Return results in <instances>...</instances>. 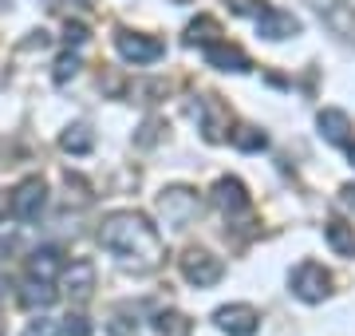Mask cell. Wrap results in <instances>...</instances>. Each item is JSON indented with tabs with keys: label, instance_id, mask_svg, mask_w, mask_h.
I'll return each mask as SVG.
<instances>
[{
	"label": "cell",
	"instance_id": "obj_12",
	"mask_svg": "<svg viewBox=\"0 0 355 336\" xmlns=\"http://www.w3.org/2000/svg\"><path fill=\"white\" fill-rule=\"evenodd\" d=\"M205 64L209 67H221V72H249V56L241 52V48H233V44H221V40H214V44H205Z\"/></svg>",
	"mask_w": 355,
	"mask_h": 336
},
{
	"label": "cell",
	"instance_id": "obj_19",
	"mask_svg": "<svg viewBox=\"0 0 355 336\" xmlns=\"http://www.w3.org/2000/svg\"><path fill=\"white\" fill-rule=\"evenodd\" d=\"M91 131L83 127V123H76V127H67L64 131V139H60V146H64V151H71V155H87L91 151Z\"/></svg>",
	"mask_w": 355,
	"mask_h": 336
},
{
	"label": "cell",
	"instance_id": "obj_10",
	"mask_svg": "<svg viewBox=\"0 0 355 336\" xmlns=\"http://www.w3.org/2000/svg\"><path fill=\"white\" fill-rule=\"evenodd\" d=\"M257 32L265 40H292V36H300V20L292 12H280V8H265V12L257 16Z\"/></svg>",
	"mask_w": 355,
	"mask_h": 336
},
{
	"label": "cell",
	"instance_id": "obj_6",
	"mask_svg": "<svg viewBox=\"0 0 355 336\" xmlns=\"http://www.w3.org/2000/svg\"><path fill=\"white\" fill-rule=\"evenodd\" d=\"M221 273H225V265H221V258H214L209 249H186V253H182V277L190 285H198V289L217 285Z\"/></svg>",
	"mask_w": 355,
	"mask_h": 336
},
{
	"label": "cell",
	"instance_id": "obj_18",
	"mask_svg": "<svg viewBox=\"0 0 355 336\" xmlns=\"http://www.w3.org/2000/svg\"><path fill=\"white\" fill-rule=\"evenodd\" d=\"M328 246L336 253H355V230L352 226H343V221H328Z\"/></svg>",
	"mask_w": 355,
	"mask_h": 336
},
{
	"label": "cell",
	"instance_id": "obj_20",
	"mask_svg": "<svg viewBox=\"0 0 355 336\" xmlns=\"http://www.w3.org/2000/svg\"><path fill=\"white\" fill-rule=\"evenodd\" d=\"M229 139H233V146H241V151H265V146H268L265 131H257V127H237V131H229Z\"/></svg>",
	"mask_w": 355,
	"mask_h": 336
},
{
	"label": "cell",
	"instance_id": "obj_3",
	"mask_svg": "<svg viewBox=\"0 0 355 336\" xmlns=\"http://www.w3.org/2000/svg\"><path fill=\"white\" fill-rule=\"evenodd\" d=\"M158 214L166 218V226L182 230V226H190V221L202 214V198L193 194L190 186H170V190H162V198H158Z\"/></svg>",
	"mask_w": 355,
	"mask_h": 336
},
{
	"label": "cell",
	"instance_id": "obj_24",
	"mask_svg": "<svg viewBox=\"0 0 355 336\" xmlns=\"http://www.w3.org/2000/svg\"><path fill=\"white\" fill-rule=\"evenodd\" d=\"M229 8H233V12H241V16H261L268 8L265 0H225Z\"/></svg>",
	"mask_w": 355,
	"mask_h": 336
},
{
	"label": "cell",
	"instance_id": "obj_8",
	"mask_svg": "<svg viewBox=\"0 0 355 336\" xmlns=\"http://www.w3.org/2000/svg\"><path fill=\"white\" fill-rule=\"evenodd\" d=\"M114 48H119V56L123 60H130V64H154L158 56H162V44L154 36H142V32H119L114 36Z\"/></svg>",
	"mask_w": 355,
	"mask_h": 336
},
{
	"label": "cell",
	"instance_id": "obj_7",
	"mask_svg": "<svg viewBox=\"0 0 355 336\" xmlns=\"http://www.w3.org/2000/svg\"><path fill=\"white\" fill-rule=\"evenodd\" d=\"M214 324L229 336H253L261 328V312L253 305H221L214 312Z\"/></svg>",
	"mask_w": 355,
	"mask_h": 336
},
{
	"label": "cell",
	"instance_id": "obj_28",
	"mask_svg": "<svg viewBox=\"0 0 355 336\" xmlns=\"http://www.w3.org/2000/svg\"><path fill=\"white\" fill-rule=\"evenodd\" d=\"M174 4H190V0H174Z\"/></svg>",
	"mask_w": 355,
	"mask_h": 336
},
{
	"label": "cell",
	"instance_id": "obj_22",
	"mask_svg": "<svg viewBox=\"0 0 355 336\" xmlns=\"http://www.w3.org/2000/svg\"><path fill=\"white\" fill-rule=\"evenodd\" d=\"M20 336H60V324L51 317H36V321H28V328Z\"/></svg>",
	"mask_w": 355,
	"mask_h": 336
},
{
	"label": "cell",
	"instance_id": "obj_29",
	"mask_svg": "<svg viewBox=\"0 0 355 336\" xmlns=\"http://www.w3.org/2000/svg\"><path fill=\"white\" fill-rule=\"evenodd\" d=\"M76 4H91V0H76Z\"/></svg>",
	"mask_w": 355,
	"mask_h": 336
},
{
	"label": "cell",
	"instance_id": "obj_25",
	"mask_svg": "<svg viewBox=\"0 0 355 336\" xmlns=\"http://www.w3.org/2000/svg\"><path fill=\"white\" fill-rule=\"evenodd\" d=\"M64 40L67 44H87V24H71V20H67V28H64Z\"/></svg>",
	"mask_w": 355,
	"mask_h": 336
},
{
	"label": "cell",
	"instance_id": "obj_5",
	"mask_svg": "<svg viewBox=\"0 0 355 336\" xmlns=\"http://www.w3.org/2000/svg\"><path fill=\"white\" fill-rule=\"evenodd\" d=\"M8 206H12L16 221H40V214L48 210V186H44V178H24L12 190Z\"/></svg>",
	"mask_w": 355,
	"mask_h": 336
},
{
	"label": "cell",
	"instance_id": "obj_2",
	"mask_svg": "<svg viewBox=\"0 0 355 336\" xmlns=\"http://www.w3.org/2000/svg\"><path fill=\"white\" fill-rule=\"evenodd\" d=\"M288 285H292V297H300L304 305H320L331 293V273L320 261H304V265H296Z\"/></svg>",
	"mask_w": 355,
	"mask_h": 336
},
{
	"label": "cell",
	"instance_id": "obj_23",
	"mask_svg": "<svg viewBox=\"0 0 355 336\" xmlns=\"http://www.w3.org/2000/svg\"><path fill=\"white\" fill-rule=\"evenodd\" d=\"M60 333H67V336H91V324H87V317H79V312H71L64 324H60Z\"/></svg>",
	"mask_w": 355,
	"mask_h": 336
},
{
	"label": "cell",
	"instance_id": "obj_11",
	"mask_svg": "<svg viewBox=\"0 0 355 336\" xmlns=\"http://www.w3.org/2000/svg\"><path fill=\"white\" fill-rule=\"evenodd\" d=\"M214 206L221 214H245L249 210V194L237 178H217L214 182Z\"/></svg>",
	"mask_w": 355,
	"mask_h": 336
},
{
	"label": "cell",
	"instance_id": "obj_21",
	"mask_svg": "<svg viewBox=\"0 0 355 336\" xmlns=\"http://www.w3.org/2000/svg\"><path fill=\"white\" fill-rule=\"evenodd\" d=\"M79 56L76 52H64L60 56V60H55V72H51V79H55V83H67V79H76L79 76Z\"/></svg>",
	"mask_w": 355,
	"mask_h": 336
},
{
	"label": "cell",
	"instance_id": "obj_17",
	"mask_svg": "<svg viewBox=\"0 0 355 336\" xmlns=\"http://www.w3.org/2000/svg\"><path fill=\"white\" fill-rule=\"evenodd\" d=\"M221 36V24H217L214 16H198V20H193L190 28H186V36H182V44H186V48H193V44H214V40Z\"/></svg>",
	"mask_w": 355,
	"mask_h": 336
},
{
	"label": "cell",
	"instance_id": "obj_27",
	"mask_svg": "<svg viewBox=\"0 0 355 336\" xmlns=\"http://www.w3.org/2000/svg\"><path fill=\"white\" fill-rule=\"evenodd\" d=\"M347 155H352V167H355V142H347Z\"/></svg>",
	"mask_w": 355,
	"mask_h": 336
},
{
	"label": "cell",
	"instance_id": "obj_13",
	"mask_svg": "<svg viewBox=\"0 0 355 336\" xmlns=\"http://www.w3.org/2000/svg\"><path fill=\"white\" fill-rule=\"evenodd\" d=\"M316 123H320V135H324L331 146H347V142H352V119H347V111H340V107H324Z\"/></svg>",
	"mask_w": 355,
	"mask_h": 336
},
{
	"label": "cell",
	"instance_id": "obj_14",
	"mask_svg": "<svg viewBox=\"0 0 355 336\" xmlns=\"http://www.w3.org/2000/svg\"><path fill=\"white\" fill-rule=\"evenodd\" d=\"M20 305H24V309H51V305H55V289H51V281L28 277V281L20 285Z\"/></svg>",
	"mask_w": 355,
	"mask_h": 336
},
{
	"label": "cell",
	"instance_id": "obj_16",
	"mask_svg": "<svg viewBox=\"0 0 355 336\" xmlns=\"http://www.w3.org/2000/svg\"><path fill=\"white\" fill-rule=\"evenodd\" d=\"M154 333H158V336H190L193 333V321L186 317V312L166 309V312L154 317Z\"/></svg>",
	"mask_w": 355,
	"mask_h": 336
},
{
	"label": "cell",
	"instance_id": "obj_26",
	"mask_svg": "<svg viewBox=\"0 0 355 336\" xmlns=\"http://www.w3.org/2000/svg\"><path fill=\"white\" fill-rule=\"evenodd\" d=\"M340 198H343V206H352V210H355V186H343Z\"/></svg>",
	"mask_w": 355,
	"mask_h": 336
},
{
	"label": "cell",
	"instance_id": "obj_15",
	"mask_svg": "<svg viewBox=\"0 0 355 336\" xmlns=\"http://www.w3.org/2000/svg\"><path fill=\"white\" fill-rule=\"evenodd\" d=\"M60 269H64V261H60V249H55V246H40L36 253L28 258V273L40 277V281H51Z\"/></svg>",
	"mask_w": 355,
	"mask_h": 336
},
{
	"label": "cell",
	"instance_id": "obj_4",
	"mask_svg": "<svg viewBox=\"0 0 355 336\" xmlns=\"http://www.w3.org/2000/svg\"><path fill=\"white\" fill-rule=\"evenodd\" d=\"M190 115L198 119V127L209 142H225L229 139V107L217 95H198L190 103Z\"/></svg>",
	"mask_w": 355,
	"mask_h": 336
},
{
	"label": "cell",
	"instance_id": "obj_9",
	"mask_svg": "<svg viewBox=\"0 0 355 336\" xmlns=\"http://www.w3.org/2000/svg\"><path fill=\"white\" fill-rule=\"evenodd\" d=\"M64 289H67V297L76 301V305L91 301V293H95V265H91L87 258L71 261V265L64 269Z\"/></svg>",
	"mask_w": 355,
	"mask_h": 336
},
{
	"label": "cell",
	"instance_id": "obj_1",
	"mask_svg": "<svg viewBox=\"0 0 355 336\" xmlns=\"http://www.w3.org/2000/svg\"><path fill=\"white\" fill-rule=\"evenodd\" d=\"M99 246L107 253H114V258L135 273L158 269L166 258V246H162V237H158V230L142 214H135V210H114L111 218H103Z\"/></svg>",
	"mask_w": 355,
	"mask_h": 336
}]
</instances>
